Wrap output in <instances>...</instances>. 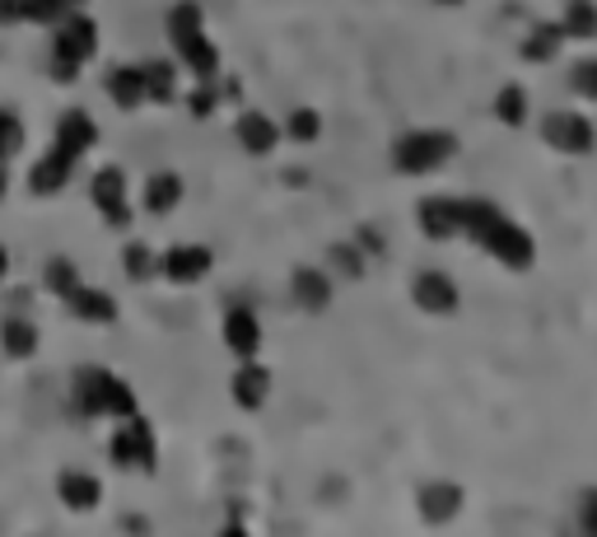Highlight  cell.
<instances>
[{
  "mask_svg": "<svg viewBox=\"0 0 597 537\" xmlns=\"http://www.w3.org/2000/svg\"><path fill=\"white\" fill-rule=\"evenodd\" d=\"M75 397H79V411L85 416H122L127 421V416L135 411V393L108 369H79Z\"/></svg>",
  "mask_w": 597,
  "mask_h": 537,
  "instance_id": "cell-1",
  "label": "cell"
},
{
  "mask_svg": "<svg viewBox=\"0 0 597 537\" xmlns=\"http://www.w3.org/2000/svg\"><path fill=\"white\" fill-rule=\"evenodd\" d=\"M98 52V29L89 14H66L62 29H56V43H52V71L56 79H75L79 66Z\"/></svg>",
  "mask_w": 597,
  "mask_h": 537,
  "instance_id": "cell-2",
  "label": "cell"
},
{
  "mask_svg": "<svg viewBox=\"0 0 597 537\" xmlns=\"http://www.w3.org/2000/svg\"><path fill=\"white\" fill-rule=\"evenodd\" d=\"M453 150H457V141L448 131H411V136H402V146H397V169L402 173H430V169L448 164Z\"/></svg>",
  "mask_w": 597,
  "mask_h": 537,
  "instance_id": "cell-3",
  "label": "cell"
},
{
  "mask_svg": "<svg viewBox=\"0 0 597 537\" xmlns=\"http://www.w3.org/2000/svg\"><path fill=\"white\" fill-rule=\"evenodd\" d=\"M476 244H481L490 257H500L504 267H513V271H523L532 257H536V248H532V238H528V229H519L513 221H504V215H495L490 221V229L476 238Z\"/></svg>",
  "mask_w": 597,
  "mask_h": 537,
  "instance_id": "cell-4",
  "label": "cell"
},
{
  "mask_svg": "<svg viewBox=\"0 0 597 537\" xmlns=\"http://www.w3.org/2000/svg\"><path fill=\"white\" fill-rule=\"evenodd\" d=\"M112 459L122 468H150L154 463V434L135 411L127 416V426L112 434Z\"/></svg>",
  "mask_w": 597,
  "mask_h": 537,
  "instance_id": "cell-5",
  "label": "cell"
},
{
  "mask_svg": "<svg viewBox=\"0 0 597 537\" xmlns=\"http://www.w3.org/2000/svg\"><path fill=\"white\" fill-rule=\"evenodd\" d=\"M94 206L104 211V221L108 225H131V202H127V178L117 173V169H104V173H94Z\"/></svg>",
  "mask_w": 597,
  "mask_h": 537,
  "instance_id": "cell-6",
  "label": "cell"
},
{
  "mask_svg": "<svg viewBox=\"0 0 597 537\" xmlns=\"http://www.w3.org/2000/svg\"><path fill=\"white\" fill-rule=\"evenodd\" d=\"M542 136L565 154H588L593 150V122H584V117H574V112H551Z\"/></svg>",
  "mask_w": 597,
  "mask_h": 537,
  "instance_id": "cell-7",
  "label": "cell"
},
{
  "mask_svg": "<svg viewBox=\"0 0 597 537\" xmlns=\"http://www.w3.org/2000/svg\"><path fill=\"white\" fill-rule=\"evenodd\" d=\"M225 346L238 361H252L257 346H262V323H257L252 309H229L225 313Z\"/></svg>",
  "mask_w": 597,
  "mask_h": 537,
  "instance_id": "cell-8",
  "label": "cell"
},
{
  "mask_svg": "<svg viewBox=\"0 0 597 537\" xmlns=\"http://www.w3.org/2000/svg\"><path fill=\"white\" fill-rule=\"evenodd\" d=\"M206 271H210V253L206 248H169L164 257H159V276H169V281H177V286L202 281Z\"/></svg>",
  "mask_w": 597,
  "mask_h": 537,
  "instance_id": "cell-9",
  "label": "cell"
},
{
  "mask_svg": "<svg viewBox=\"0 0 597 537\" xmlns=\"http://www.w3.org/2000/svg\"><path fill=\"white\" fill-rule=\"evenodd\" d=\"M70 164H75V154H66L62 146H52V150H47V154L33 164V173H29V187H33V192H43V196L62 192V187L70 183Z\"/></svg>",
  "mask_w": 597,
  "mask_h": 537,
  "instance_id": "cell-10",
  "label": "cell"
},
{
  "mask_svg": "<svg viewBox=\"0 0 597 537\" xmlns=\"http://www.w3.org/2000/svg\"><path fill=\"white\" fill-rule=\"evenodd\" d=\"M415 304H421L425 313H453L457 309V286L444 271H425L421 281H415Z\"/></svg>",
  "mask_w": 597,
  "mask_h": 537,
  "instance_id": "cell-11",
  "label": "cell"
},
{
  "mask_svg": "<svg viewBox=\"0 0 597 537\" xmlns=\"http://www.w3.org/2000/svg\"><path fill=\"white\" fill-rule=\"evenodd\" d=\"M275 141H281V127H275L271 117H262V112H243V117H238V146H243V150L271 154Z\"/></svg>",
  "mask_w": 597,
  "mask_h": 537,
  "instance_id": "cell-12",
  "label": "cell"
},
{
  "mask_svg": "<svg viewBox=\"0 0 597 537\" xmlns=\"http://www.w3.org/2000/svg\"><path fill=\"white\" fill-rule=\"evenodd\" d=\"M94 141H98V131H94V122H89V117L85 112H66L62 117V122H56V146H62L66 154H85V150H94Z\"/></svg>",
  "mask_w": 597,
  "mask_h": 537,
  "instance_id": "cell-13",
  "label": "cell"
},
{
  "mask_svg": "<svg viewBox=\"0 0 597 537\" xmlns=\"http://www.w3.org/2000/svg\"><path fill=\"white\" fill-rule=\"evenodd\" d=\"M267 393H271V374H267L262 365L243 361V369L234 374V402L252 411V407H262V402H267Z\"/></svg>",
  "mask_w": 597,
  "mask_h": 537,
  "instance_id": "cell-14",
  "label": "cell"
},
{
  "mask_svg": "<svg viewBox=\"0 0 597 537\" xmlns=\"http://www.w3.org/2000/svg\"><path fill=\"white\" fill-rule=\"evenodd\" d=\"M294 300H298V304H304L308 313H317V309H327V304H332V281H327V271L298 267V271H294Z\"/></svg>",
  "mask_w": 597,
  "mask_h": 537,
  "instance_id": "cell-15",
  "label": "cell"
},
{
  "mask_svg": "<svg viewBox=\"0 0 597 537\" xmlns=\"http://www.w3.org/2000/svg\"><path fill=\"white\" fill-rule=\"evenodd\" d=\"M66 304L75 309V318H85V323H112V318H117V304L108 300L104 290H89V286H75L66 294Z\"/></svg>",
  "mask_w": 597,
  "mask_h": 537,
  "instance_id": "cell-16",
  "label": "cell"
},
{
  "mask_svg": "<svg viewBox=\"0 0 597 537\" xmlns=\"http://www.w3.org/2000/svg\"><path fill=\"white\" fill-rule=\"evenodd\" d=\"M108 94H112L117 108H141V104H145V71L117 66V71L108 75Z\"/></svg>",
  "mask_w": 597,
  "mask_h": 537,
  "instance_id": "cell-17",
  "label": "cell"
},
{
  "mask_svg": "<svg viewBox=\"0 0 597 537\" xmlns=\"http://www.w3.org/2000/svg\"><path fill=\"white\" fill-rule=\"evenodd\" d=\"M173 47L183 52V62L192 66L196 79H210L215 71H220V56H215V43L206 33H192V37H183V43H173Z\"/></svg>",
  "mask_w": 597,
  "mask_h": 537,
  "instance_id": "cell-18",
  "label": "cell"
},
{
  "mask_svg": "<svg viewBox=\"0 0 597 537\" xmlns=\"http://www.w3.org/2000/svg\"><path fill=\"white\" fill-rule=\"evenodd\" d=\"M421 225L430 238H453L457 234V202L453 196H434V202L421 206Z\"/></svg>",
  "mask_w": 597,
  "mask_h": 537,
  "instance_id": "cell-19",
  "label": "cell"
},
{
  "mask_svg": "<svg viewBox=\"0 0 597 537\" xmlns=\"http://www.w3.org/2000/svg\"><path fill=\"white\" fill-rule=\"evenodd\" d=\"M177 202H183V178H177V173H154L150 187H145V206L154 215H169Z\"/></svg>",
  "mask_w": 597,
  "mask_h": 537,
  "instance_id": "cell-20",
  "label": "cell"
},
{
  "mask_svg": "<svg viewBox=\"0 0 597 537\" xmlns=\"http://www.w3.org/2000/svg\"><path fill=\"white\" fill-rule=\"evenodd\" d=\"M98 495H104V486H98L89 472H66V476H62V501H66L70 509H94Z\"/></svg>",
  "mask_w": 597,
  "mask_h": 537,
  "instance_id": "cell-21",
  "label": "cell"
},
{
  "mask_svg": "<svg viewBox=\"0 0 597 537\" xmlns=\"http://www.w3.org/2000/svg\"><path fill=\"white\" fill-rule=\"evenodd\" d=\"M565 37H597V6L593 0H569V10H565Z\"/></svg>",
  "mask_w": 597,
  "mask_h": 537,
  "instance_id": "cell-22",
  "label": "cell"
},
{
  "mask_svg": "<svg viewBox=\"0 0 597 537\" xmlns=\"http://www.w3.org/2000/svg\"><path fill=\"white\" fill-rule=\"evenodd\" d=\"M0 342H6L10 355H19V361H24V355L37 351V327L29 323V318H10L6 332H0Z\"/></svg>",
  "mask_w": 597,
  "mask_h": 537,
  "instance_id": "cell-23",
  "label": "cell"
},
{
  "mask_svg": "<svg viewBox=\"0 0 597 537\" xmlns=\"http://www.w3.org/2000/svg\"><path fill=\"white\" fill-rule=\"evenodd\" d=\"M421 509H425V519H453L457 514V486H425L421 491Z\"/></svg>",
  "mask_w": 597,
  "mask_h": 537,
  "instance_id": "cell-24",
  "label": "cell"
},
{
  "mask_svg": "<svg viewBox=\"0 0 597 537\" xmlns=\"http://www.w3.org/2000/svg\"><path fill=\"white\" fill-rule=\"evenodd\" d=\"M561 43H565V29H561V24H542V29H536V33L528 37L523 56H528V62H551L555 47H561Z\"/></svg>",
  "mask_w": 597,
  "mask_h": 537,
  "instance_id": "cell-25",
  "label": "cell"
},
{
  "mask_svg": "<svg viewBox=\"0 0 597 537\" xmlns=\"http://www.w3.org/2000/svg\"><path fill=\"white\" fill-rule=\"evenodd\" d=\"M141 71H145V98L150 104H169L173 98V66L169 62H150Z\"/></svg>",
  "mask_w": 597,
  "mask_h": 537,
  "instance_id": "cell-26",
  "label": "cell"
},
{
  "mask_svg": "<svg viewBox=\"0 0 597 537\" xmlns=\"http://www.w3.org/2000/svg\"><path fill=\"white\" fill-rule=\"evenodd\" d=\"M192 33H202V10L196 6H173L169 10V37L173 43H183V37H192Z\"/></svg>",
  "mask_w": 597,
  "mask_h": 537,
  "instance_id": "cell-27",
  "label": "cell"
},
{
  "mask_svg": "<svg viewBox=\"0 0 597 537\" xmlns=\"http://www.w3.org/2000/svg\"><path fill=\"white\" fill-rule=\"evenodd\" d=\"M495 112L504 117V127H519V122H523V112H528L523 89H519V85H504L500 98H495Z\"/></svg>",
  "mask_w": 597,
  "mask_h": 537,
  "instance_id": "cell-28",
  "label": "cell"
},
{
  "mask_svg": "<svg viewBox=\"0 0 597 537\" xmlns=\"http://www.w3.org/2000/svg\"><path fill=\"white\" fill-rule=\"evenodd\" d=\"M79 286V276H75V267L70 262H62V257H52V262H47V290L52 294H62V300H66V294Z\"/></svg>",
  "mask_w": 597,
  "mask_h": 537,
  "instance_id": "cell-29",
  "label": "cell"
},
{
  "mask_svg": "<svg viewBox=\"0 0 597 537\" xmlns=\"http://www.w3.org/2000/svg\"><path fill=\"white\" fill-rule=\"evenodd\" d=\"M317 131H323V117H317L313 108H298L290 117V136H294V141H317Z\"/></svg>",
  "mask_w": 597,
  "mask_h": 537,
  "instance_id": "cell-30",
  "label": "cell"
},
{
  "mask_svg": "<svg viewBox=\"0 0 597 537\" xmlns=\"http://www.w3.org/2000/svg\"><path fill=\"white\" fill-rule=\"evenodd\" d=\"M19 146H24V131H19L14 112H0V159H10Z\"/></svg>",
  "mask_w": 597,
  "mask_h": 537,
  "instance_id": "cell-31",
  "label": "cell"
},
{
  "mask_svg": "<svg viewBox=\"0 0 597 537\" xmlns=\"http://www.w3.org/2000/svg\"><path fill=\"white\" fill-rule=\"evenodd\" d=\"M127 271H131V276H141V281L150 276V253H145L141 244H131V248H127Z\"/></svg>",
  "mask_w": 597,
  "mask_h": 537,
  "instance_id": "cell-32",
  "label": "cell"
},
{
  "mask_svg": "<svg viewBox=\"0 0 597 537\" xmlns=\"http://www.w3.org/2000/svg\"><path fill=\"white\" fill-rule=\"evenodd\" d=\"M574 85H579L584 94H593V98H597V62H588V66L574 71Z\"/></svg>",
  "mask_w": 597,
  "mask_h": 537,
  "instance_id": "cell-33",
  "label": "cell"
},
{
  "mask_svg": "<svg viewBox=\"0 0 597 537\" xmlns=\"http://www.w3.org/2000/svg\"><path fill=\"white\" fill-rule=\"evenodd\" d=\"M192 112H196V117H206V112H215V94L206 89V79H202V94H192Z\"/></svg>",
  "mask_w": 597,
  "mask_h": 537,
  "instance_id": "cell-34",
  "label": "cell"
},
{
  "mask_svg": "<svg viewBox=\"0 0 597 537\" xmlns=\"http://www.w3.org/2000/svg\"><path fill=\"white\" fill-rule=\"evenodd\" d=\"M579 509H584V514H579L584 528H588V533H597V491H593V495H584V505H579Z\"/></svg>",
  "mask_w": 597,
  "mask_h": 537,
  "instance_id": "cell-35",
  "label": "cell"
},
{
  "mask_svg": "<svg viewBox=\"0 0 597 537\" xmlns=\"http://www.w3.org/2000/svg\"><path fill=\"white\" fill-rule=\"evenodd\" d=\"M24 19V0H0V24H14Z\"/></svg>",
  "mask_w": 597,
  "mask_h": 537,
  "instance_id": "cell-36",
  "label": "cell"
},
{
  "mask_svg": "<svg viewBox=\"0 0 597 537\" xmlns=\"http://www.w3.org/2000/svg\"><path fill=\"white\" fill-rule=\"evenodd\" d=\"M6 267H10V257H6V248H0V281H6Z\"/></svg>",
  "mask_w": 597,
  "mask_h": 537,
  "instance_id": "cell-37",
  "label": "cell"
},
{
  "mask_svg": "<svg viewBox=\"0 0 597 537\" xmlns=\"http://www.w3.org/2000/svg\"><path fill=\"white\" fill-rule=\"evenodd\" d=\"M0 192H6V164H0Z\"/></svg>",
  "mask_w": 597,
  "mask_h": 537,
  "instance_id": "cell-38",
  "label": "cell"
},
{
  "mask_svg": "<svg viewBox=\"0 0 597 537\" xmlns=\"http://www.w3.org/2000/svg\"><path fill=\"white\" fill-rule=\"evenodd\" d=\"M444 6H453V0H444Z\"/></svg>",
  "mask_w": 597,
  "mask_h": 537,
  "instance_id": "cell-39",
  "label": "cell"
}]
</instances>
